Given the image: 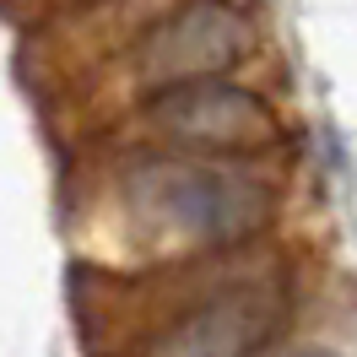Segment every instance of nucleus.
I'll use <instances>...</instances> for the list:
<instances>
[{
  "instance_id": "20e7f679",
  "label": "nucleus",
  "mask_w": 357,
  "mask_h": 357,
  "mask_svg": "<svg viewBox=\"0 0 357 357\" xmlns=\"http://www.w3.org/2000/svg\"><path fill=\"white\" fill-rule=\"evenodd\" d=\"M282 314H287V298L271 282L211 292L201 309L178 314L146 347V357H255L282 331Z\"/></svg>"
},
{
  "instance_id": "f03ea898",
  "label": "nucleus",
  "mask_w": 357,
  "mask_h": 357,
  "mask_svg": "<svg viewBox=\"0 0 357 357\" xmlns=\"http://www.w3.org/2000/svg\"><path fill=\"white\" fill-rule=\"evenodd\" d=\"M255 49L249 11L238 6H184L141 38L135 82L152 92H174L190 82H217Z\"/></svg>"
},
{
  "instance_id": "39448f33",
  "label": "nucleus",
  "mask_w": 357,
  "mask_h": 357,
  "mask_svg": "<svg viewBox=\"0 0 357 357\" xmlns=\"http://www.w3.org/2000/svg\"><path fill=\"white\" fill-rule=\"evenodd\" d=\"M303 357H331V352H303Z\"/></svg>"
},
{
  "instance_id": "f257e3e1",
  "label": "nucleus",
  "mask_w": 357,
  "mask_h": 357,
  "mask_svg": "<svg viewBox=\"0 0 357 357\" xmlns=\"http://www.w3.org/2000/svg\"><path fill=\"white\" fill-rule=\"evenodd\" d=\"M119 206L162 244H238L271 222V184L217 157H135L119 174Z\"/></svg>"
},
{
  "instance_id": "7ed1b4c3",
  "label": "nucleus",
  "mask_w": 357,
  "mask_h": 357,
  "mask_svg": "<svg viewBox=\"0 0 357 357\" xmlns=\"http://www.w3.org/2000/svg\"><path fill=\"white\" fill-rule=\"evenodd\" d=\"M146 130L174 141L184 152H260L276 141V114L260 92L238 82H190L174 92H152L146 103Z\"/></svg>"
}]
</instances>
